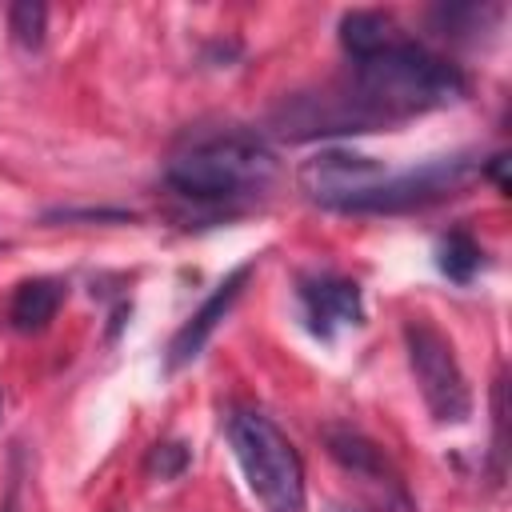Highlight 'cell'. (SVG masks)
<instances>
[{
    "instance_id": "cell-9",
    "label": "cell",
    "mask_w": 512,
    "mask_h": 512,
    "mask_svg": "<svg viewBox=\"0 0 512 512\" xmlns=\"http://www.w3.org/2000/svg\"><path fill=\"white\" fill-rule=\"evenodd\" d=\"M324 448L340 468H348V472H356L364 480H376V484H396V472H392L384 448L376 440H368L364 432L332 424V428H324Z\"/></svg>"
},
{
    "instance_id": "cell-1",
    "label": "cell",
    "mask_w": 512,
    "mask_h": 512,
    "mask_svg": "<svg viewBox=\"0 0 512 512\" xmlns=\"http://www.w3.org/2000/svg\"><path fill=\"white\" fill-rule=\"evenodd\" d=\"M468 92V76L416 40H388L380 52L352 64V92L344 96L364 128L392 124L416 112L444 108Z\"/></svg>"
},
{
    "instance_id": "cell-15",
    "label": "cell",
    "mask_w": 512,
    "mask_h": 512,
    "mask_svg": "<svg viewBox=\"0 0 512 512\" xmlns=\"http://www.w3.org/2000/svg\"><path fill=\"white\" fill-rule=\"evenodd\" d=\"M492 420H496V472H504V452H508V380H504V372L492 384Z\"/></svg>"
},
{
    "instance_id": "cell-12",
    "label": "cell",
    "mask_w": 512,
    "mask_h": 512,
    "mask_svg": "<svg viewBox=\"0 0 512 512\" xmlns=\"http://www.w3.org/2000/svg\"><path fill=\"white\" fill-rule=\"evenodd\" d=\"M500 20V4H440L432 8V24L440 36L468 40V32H488Z\"/></svg>"
},
{
    "instance_id": "cell-6",
    "label": "cell",
    "mask_w": 512,
    "mask_h": 512,
    "mask_svg": "<svg viewBox=\"0 0 512 512\" xmlns=\"http://www.w3.org/2000/svg\"><path fill=\"white\" fill-rule=\"evenodd\" d=\"M384 176V168L372 160V156H360V152H344V148H324L320 156L304 160L296 180L300 188L320 200L324 208H340L344 200H352L356 192H364L368 184H376Z\"/></svg>"
},
{
    "instance_id": "cell-21",
    "label": "cell",
    "mask_w": 512,
    "mask_h": 512,
    "mask_svg": "<svg viewBox=\"0 0 512 512\" xmlns=\"http://www.w3.org/2000/svg\"><path fill=\"white\" fill-rule=\"evenodd\" d=\"M0 408H4V400H0Z\"/></svg>"
},
{
    "instance_id": "cell-10",
    "label": "cell",
    "mask_w": 512,
    "mask_h": 512,
    "mask_svg": "<svg viewBox=\"0 0 512 512\" xmlns=\"http://www.w3.org/2000/svg\"><path fill=\"white\" fill-rule=\"evenodd\" d=\"M64 304V280H52V276H36V280H24L16 292H12V304H8V320L16 332H44L56 312Z\"/></svg>"
},
{
    "instance_id": "cell-8",
    "label": "cell",
    "mask_w": 512,
    "mask_h": 512,
    "mask_svg": "<svg viewBox=\"0 0 512 512\" xmlns=\"http://www.w3.org/2000/svg\"><path fill=\"white\" fill-rule=\"evenodd\" d=\"M300 300H304V316L308 328L320 340H332L336 324H360L364 320V304H360V284L332 276V272H316L300 280Z\"/></svg>"
},
{
    "instance_id": "cell-3",
    "label": "cell",
    "mask_w": 512,
    "mask_h": 512,
    "mask_svg": "<svg viewBox=\"0 0 512 512\" xmlns=\"http://www.w3.org/2000/svg\"><path fill=\"white\" fill-rule=\"evenodd\" d=\"M228 444L264 512H304V464L272 416L232 412Z\"/></svg>"
},
{
    "instance_id": "cell-14",
    "label": "cell",
    "mask_w": 512,
    "mask_h": 512,
    "mask_svg": "<svg viewBox=\"0 0 512 512\" xmlns=\"http://www.w3.org/2000/svg\"><path fill=\"white\" fill-rule=\"evenodd\" d=\"M44 24H48V8L36 0H20L8 8V32L20 48H40L44 44Z\"/></svg>"
},
{
    "instance_id": "cell-2",
    "label": "cell",
    "mask_w": 512,
    "mask_h": 512,
    "mask_svg": "<svg viewBox=\"0 0 512 512\" xmlns=\"http://www.w3.org/2000/svg\"><path fill=\"white\" fill-rule=\"evenodd\" d=\"M276 176V156L244 132L232 136H212L204 144H196L192 152L176 156L164 172L168 188L184 200H200V204H224L236 200L244 192L264 188Z\"/></svg>"
},
{
    "instance_id": "cell-13",
    "label": "cell",
    "mask_w": 512,
    "mask_h": 512,
    "mask_svg": "<svg viewBox=\"0 0 512 512\" xmlns=\"http://www.w3.org/2000/svg\"><path fill=\"white\" fill-rule=\"evenodd\" d=\"M436 264H440V272H444L448 280L468 284V280L480 272L484 252H480V244H476L464 228H456V232H448V236L436 244Z\"/></svg>"
},
{
    "instance_id": "cell-20",
    "label": "cell",
    "mask_w": 512,
    "mask_h": 512,
    "mask_svg": "<svg viewBox=\"0 0 512 512\" xmlns=\"http://www.w3.org/2000/svg\"><path fill=\"white\" fill-rule=\"evenodd\" d=\"M0 512H12V508H0Z\"/></svg>"
},
{
    "instance_id": "cell-17",
    "label": "cell",
    "mask_w": 512,
    "mask_h": 512,
    "mask_svg": "<svg viewBox=\"0 0 512 512\" xmlns=\"http://www.w3.org/2000/svg\"><path fill=\"white\" fill-rule=\"evenodd\" d=\"M44 220H136L124 208H56Z\"/></svg>"
},
{
    "instance_id": "cell-7",
    "label": "cell",
    "mask_w": 512,
    "mask_h": 512,
    "mask_svg": "<svg viewBox=\"0 0 512 512\" xmlns=\"http://www.w3.org/2000/svg\"><path fill=\"white\" fill-rule=\"evenodd\" d=\"M252 268H256V260H244L240 268H232V272L212 288V296L176 328V336H172V344H168V356H164V368H168V372H176V368H184V364H192V360L200 356V348L208 344V336L216 332V324H220V320L228 316V308L240 300V292H244Z\"/></svg>"
},
{
    "instance_id": "cell-16",
    "label": "cell",
    "mask_w": 512,
    "mask_h": 512,
    "mask_svg": "<svg viewBox=\"0 0 512 512\" xmlns=\"http://www.w3.org/2000/svg\"><path fill=\"white\" fill-rule=\"evenodd\" d=\"M188 468V448L184 444H156L148 452V472L160 480H176Z\"/></svg>"
},
{
    "instance_id": "cell-5",
    "label": "cell",
    "mask_w": 512,
    "mask_h": 512,
    "mask_svg": "<svg viewBox=\"0 0 512 512\" xmlns=\"http://www.w3.org/2000/svg\"><path fill=\"white\" fill-rule=\"evenodd\" d=\"M404 348H408V368L420 384V396L428 404V412L440 424H460L472 412V392L468 380L460 372L456 348L452 340L424 316H412L404 324Z\"/></svg>"
},
{
    "instance_id": "cell-4",
    "label": "cell",
    "mask_w": 512,
    "mask_h": 512,
    "mask_svg": "<svg viewBox=\"0 0 512 512\" xmlns=\"http://www.w3.org/2000/svg\"><path fill=\"white\" fill-rule=\"evenodd\" d=\"M480 176V160L476 156H444L420 168H408L400 176H380L376 184H368L364 192H356L352 200H344L336 212H416L428 204H440L448 196H456L460 188H468Z\"/></svg>"
},
{
    "instance_id": "cell-19",
    "label": "cell",
    "mask_w": 512,
    "mask_h": 512,
    "mask_svg": "<svg viewBox=\"0 0 512 512\" xmlns=\"http://www.w3.org/2000/svg\"><path fill=\"white\" fill-rule=\"evenodd\" d=\"M336 512H356V508H336Z\"/></svg>"
},
{
    "instance_id": "cell-11",
    "label": "cell",
    "mask_w": 512,
    "mask_h": 512,
    "mask_svg": "<svg viewBox=\"0 0 512 512\" xmlns=\"http://www.w3.org/2000/svg\"><path fill=\"white\" fill-rule=\"evenodd\" d=\"M388 40H396V24L388 12L380 8H356L340 16V48L352 60H364L372 52H380Z\"/></svg>"
},
{
    "instance_id": "cell-18",
    "label": "cell",
    "mask_w": 512,
    "mask_h": 512,
    "mask_svg": "<svg viewBox=\"0 0 512 512\" xmlns=\"http://www.w3.org/2000/svg\"><path fill=\"white\" fill-rule=\"evenodd\" d=\"M480 168L496 180V188H500V192H508V156H504V152H496V156H492L488 164H480Z\"/></svg>"
}]
</instances>
